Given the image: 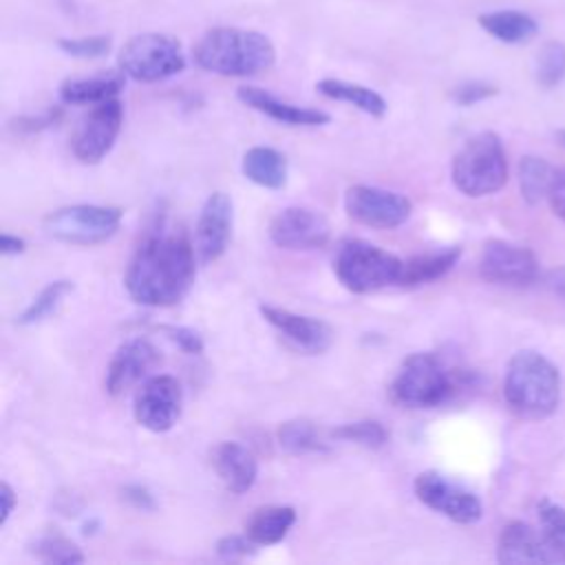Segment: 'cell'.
Returning <instances> with one entry per match:
<instances>
[{
  "label": "cell",
  "instance_id": "cell-36",
  "mask_svg": "<svg viewBox=\"0 0 565 565\" xmlns=\"http://www.w3.org/2000/svg\"><path fill=\"white\" fill-rule=\"evenodd\" d=\"M161 333H166L168 340H172L181 351L199 355L203 351L201 335L190 327H174V324H161Z\"/></svg>",
  "mask_w": 565,
  "mask_h": 565
},
{
  "label": "cell",
  "instance_id": "cell-11",
  "mask_svg": "<svg viewBox=\"0 0 565 565\" xmlns=\"http://www.w3.org/2000/svg\"><path fill=\"white\" fill-rule=\"evenodd\" d=\"M344 210L353 221L366 227L391 230L408 221L413 205L404 194L393 190L375 185H351L344 194Z\"/></svg>",
  "mask_w": 565,
  "mask_h": 565
},
{
  "label": "cell",
  "instance_id": "cell-13",
  "mask_svg": "<svg viewBox=\"0 0 565 565\" xmlns=\"http://www.w3.org/2000/svg\"><path fill=\"white\" fill-rule=\"evenodd\" d=\"M479 276L492 285H530L539 276V258L530 247L492 238L481 249Z\"/></svg>",
  "mask_w": 565,
  "mask_h": 565
},
{
  "label": "cell",
  "instance_id": "cell-5",
  "mask_svg": "<svg viewBox=\"0 0 565 565\" xmlns=\"http://www.w3.org/2000/svg\"><path fill=\"white\" fill-rule=\"evenodd\" d=\"M404 260L366 241H347L333 258V271L342 287L353 294L380 291L397 285Z\"/></svg>",
  "mask_w": 565,
  "mask_h": 565
},
{
  "label": "cell",
  "instance_id": "cell-38",
  "mask_svg": "<svg viewBox=\"0 0 565 565\" xmlns=\"http://www.w3.org/2000/svg\"><path fill=\"white\" fill-rule=\"evenodd\" d=\"M547 201H550L554 214L565 218V168L554 170V177H552V183L547 190Z\"/></svg>",
  "mask_w": 565,
  "mask_h": 565
},
{
  "label": "cell",
  "instance_id": "cell-26",
  "mask_svg": "<svg viewBox=\"0 0 565 565\" xmlns=\"http://www.w3.org/2000/svg\"><path fill=\"white\" fill-rule=\"evenodd\" d=\"M316 90L329 99H335V102H347L355 108H360L362 113L371 115V117H384L386 115V99L369 88V86H362V84H351V82H344V79H335V77H324L316 84Z\"/></svg>",
  "mask_w": 565,
  "mask_h": 565
},
{
  "label": "cell",
  "instance_id": "cell-8",
  "mask_svg": "<svg viewBox=\"0 0 565 565\" xmlns=\"http://www.w3.org/2000/svg\"><path fill=\"white\" fill-rule=\"evenodd\" d=\"M121 225V210L110 205H66L44 218V230L68 245H97L108 241Z\"/></svg>",
  "mask_w": 565,
  "mask_h": 565
},
{
  "label": "cell",
  "instance_id": "cell-32",
  "mask_svg": "<svg viewBox=\"0 0 565 565\" xmlns=\"http://www.w3.org/2000/svg\"><path fill=\"white\" fill-rule=\"evenodd\" d=\"M335 439L353 441L364 448H382L388 441V430L375 419H360L351 424H342L329 433Z\"/></svg>",
  "mask_w": 565,
  "mask_h": 565
},
{
  "label": "cell",
  "instance_id": "cell-20",
  "mask_svg": "<svg viewBox=\"0 0 565 565\" xmlns=\"http://www.w3.org/2000/svg\"><path fill=\"white\" fill-rule=\"evenodd\" d=\"M236 95L245 106H249L280 124H287V126H324L331 121L329 113H324V110L282 102L280 97H276L258 86H241L236 90Z\"/></svg>",
  "mask_w": 565,
  "mask_h": 565
},
{
  "label": "cell",
  "instance_id": "cell-4",
  "mask_svg": "<svg viewBox=\"0 0 565 565\" xmlns=\"http://www.w3.org/2000/svg\"><path fill=\"white\" fill-rule=\"evenodd\" d=\"M450 177L455 188L470 199L499 192L508 181V159L499 135L483 130L466 139L452 159Z\"/></svg>",
  "mask_w": 565,
  "mask_h": 565
},
{
  "label": "cell",
  "instance_id": "cell-12",
  "mask_svg": "<svg viewBox=\"0 0 565 565\" xmlns=\"http://www.w3.org/2000/svg\"><path fill=\"white\" fill-rule=\"evenodd\" d=\"M183 404V391L177 377L159 373L143 380L141 388L135 395V419L139 426L152 430V433H166L170 430L179 415Z\"/></svg>",
  "mask_w": 565,
  "mask_h": 565
},
{
  "label": "cell",
  "instance_id": "cell-16",
  "mask_svg": "<svg viewBox=\"0 0 565 565\" xmlns=\"http://www.w3.org/2000/svg\"><path fill=\"white\" fill-rule=\"evenodd\" d=\"M159 362L157 347L146 338H130L117 347L106 369V391L113 397L124 395L137 382L146 380Z\"/></svg>",
  "mask_w": 565,
  "mask_h": 565
},
{
  "label": "cell",
  "instance_id": "cell-39",
  "mask_svg": "<svg viewBox=\"0 0 565 565\" xmlns=\"http://www.w3.org/2000/svg\"><path fill=\"white\" fill-rule=\"evenodd\" d=\"M60 110H46L44 115H38V117H18L11 121V126L18 130V132H38L51 124H55V119H60Z\"/></svg>",
  "mask_w": 565,
  "mask_h": 565
},
{
  "label": "cell",
  "instance_id": "cell-17",
  "mask_svg": "<svg viewBox=\"0 0 565 565\" xmlns=\"http://www.w3.org/2000/svg\"><path fill=\"white\" fill-rule=\"evenodd\" d=\"M260 316L305 353H324L333 342L331 327L313 316H302L282 307L260 305Z\"/></svg>",
  "mask_w": 565,
  "mask_h": 565
},
{
  "label": "cell",
  "instance_id": "cell-29",
  "mask_svg": "<svg viewBox=\"0 0 565 565\" xmlns=\"http://www.w3.org/2000/svg\"><path fill=\"white\" fill-rule=\"evenodd\" d=\"M554 170L541 157L527 154L519 163V190L525 203L536 205L541 199H547V190L552 183Z\"/></svg>",
  "mask_w": 565,
  "mask_h": 565
},
{
  "label": "cell",
  "instance_id": "cell-24",
  "mask_svg": "<svg viewBox=\"0 0 565 565\" xmlns=\"http://www.w3.org/2000/svg\"><path fill=\"white\" fill-rule=\"evenodd\" d=\"M479 26L503 44H525L539 33V24L523 11H492L477 18Z\"/></svg>",
  "mask_w": 565,
  "mask_h": 565
},
{
  "label": "cell",
  "instance_id": "cell-19",
  "mask_svg": "<svg viewBox=\"0 0 565 565\" xmlns=\"http://www.w3.org/2000/svg\"><path fill=\"white\" fill-rule=\"evenodd\" d=\"M212 468L216 477L223 481V486L234 492L243 494L247 492L258 477V461L252 455L249 448H245L238 441H218L212 448Z\"/></svg>",
  "mask_w": 565,
  "mask_h": 565
},
{
  "label": "cell",
  "instance_id": "cell-6",
  "mask_svg": "<svg viewBox=\"0 0 565 565\" xmlns=\"http://www.w3.org/2000/svg\"><path fill=\"white\" fill-rule=\"evenodd\" d=\"M117 64L126 77L154 84L172 75H179L185 68V55L181 42L166 33H139L126 40L119 49Z\"/></svg>",
  "mask_w": 565,
  "mask_h": 565
},
{
  "label": "cell",
  "instance_id": "cell-22",
  "mask_svg": "<svg viewBox=\"0 0 565 565\" xmlns=\"http://www.w3.org/2000/svg\"><path fill=\"white\" fill-rule=\"evenodd\" d=\"M243 174L267 190H280L287 183V159L269 146H254L243 154Z\"/></svg>",
  "mask_w": 565,
  "mask_h": 565
},
{
  "label": "cell",
  "instance_id": "cell-9",
  "mask_svg": "<svg viewBox=\"0 0 565 565\" xmlns=\"http://www.w3.org/2000/svg\"><path fill=\"white\" fill-rule=\"evenodd\" d=\"M124 121V106L117 97L95 104L82 117L73 137L71 150L82 163H99L115 146Z\"/></svg>",
  "mask_w": 565,
  "mask_h": 565
},
{
  "label": "cell",
  "instance_id": "cell-37",
  "mask_svg": "<svg viewBox=\"0 0 565 565\" xmlns=\"http://www.w3.org/2000/svg\"><path fill=\"white\" fill-rule=\"evenodd\" d=\"M254 545L256 543L247 534H227V536L218 539L216 552L223 558H243V556L254 552Z\"/></svg>",
  "mask_w": 565,
  "mask_h": 565
},
{
  "label": "cell",
  "instance_id": "cell-7",
  "mask_svg": "<svg viewBox=\"0 0 565 565\" xmlns=\"http://www.w3.org/2000/svg\"><path fill=\"white\" fill-rule=\"evenodd\" d=\"M455 384L450 373L433 353H413L397 369L388 393L406 408H433L444 404Z\"/></svg>",
  "mask_w": 565,
  "mask_h": 565
},
{
  "label": "cell",
  "instance_id": "cell-40",
  "mask_svg": "<svg viewBox=\"0 0 565 565\" xmlns=\"http://www.w3.org/2000/svg\"><path fill=\"white\" fill-rule=\"evenodd\" d=\"M124 499L137 510H152L154 508V499L148 492V488H143V486H126L124 488Z\"/></svg>",
  "mask_w": 565,
  "mask_h": 565
},
{
  "label": "cell",
  "instance_id": "cell-23",
  "mask_svg": "<svg viewBox=\"0 0 565 565\" xmlns=\"http://www.w3.org/2000/svg\"><path fill=\"white\" fill-rule=\"evenodd\" d=\"M296 523V510L291 505H263L245 521V534L256 545L280 543Z\"/></svg>",
  "mask_w": 565,
  "mask_h": 565
},
{
  "label": "cell",
  "instance_id": "cell-35",
  "mask_svg": "<svg viewBox=\"0 0 565 565\" xmlns=\"http://www.w3.org/2000/svg\"><path fill=\"white\" fill-rule=\"evenodd\" d=\"M499 93V88L490 82H481V79H470V82H463L459 84L457 88H452L450 97L455 104L459 106H475L483 99H490Z\"/></svg>",
  "mask_w": 565,
  "mask_h": 565
},
{
  "label": "cell",
  "instance_id": "cell-1",
  "mask_svg": "<svg viewBox=\"0 0 565 565\" xmlns=\"http://www.w3.org/2000/svg\"><path fill=\"white\" fill-rule=\"evenodd\" d=\"M196 252L183 234L154 232L132 254L124 285L146 307L177 305L194 282Z\"/></svg>",
  "mask_w": 565,
  "mask_h": 565
},
{
  "label": "cell",
  "instance_id": "cell-14",
  "mask_svg": "<svg viewBox=\"0 0 565 565\" xmlns=\"http://www.w3.org/2000/svg\"><path fill=\"white\" fill-rule=\"evenodd\" d=\"M329 221L311 207H285L269 223V238L282 249H318L329 243Z\"/></svg>",
  "mask_w": 565,
  "mask_h": 565
},
{
  "label": "cell",
  "instance_id": "cell-27",
  "mask_svg": "<svg viewBox=\"0 0 565 565\" xmlns=\"http://www.w3.org/2000/svg\"><path fill=\"white\" fill-rule=\"evenodd\" d=\"M278 444L291 455H316L327 450L322 430L309 419H289L278 426Z\"/></svg>",
  "mask_w": 565,
  "mask_h": 565
},
{
  "label": "cell",
  "instance_id": "cell-18",
  "mask_svg": "<svg viewBox=\"0 0 565 565\" xmlns=\"http://www.w3.org/2000/svg\"><path fill=\"white\" fill-rule=\"evenodd\" d=\"M497 561L505 565H534L552 563V556L541 530H534L525 521H510L499 534Z\"/></svg>",
  "mask_w": 565,
  "mask_h": 565
},
{
  "label": "cell",
  "instance_id": "cell-10",
  "mask_svg": "<svg viewBox=\"0 0 565 565\" xmlns=\"http://www.w3.org/2000/svg\"><path fill=\"white\" fill-rule=\"evenodd\" d=\"M415 497L430 510L448 516L455 523H477L483 514V505L475 492L450 481L441 472L426 470L413 481Z\"/></svg>",
  "mask_w": 565,
  "mask_h": 565
},
{
  "label": "cell",
  "instance_id": "cell-28",
  "mask_svg": "<svg viewBox=\"0 0 565 565\" xmlns=\"http://www.w3.org/2000/svg\"><path fill=\"white\" fill-rule=\"evenodd\" d=\"M536 512L552 563H565V508L550 499H541L536 503Z\"/></svg>",
  "mask_w": 565,
  "mask_h": 565
},
{
  "label": "cell",
  "instance_id": "cell-33",
  "mask_svg": "<svg viewBox=\"0 0 565 565\" xmlns=\"http://www.w3.org/2000/svg\"><path fill=\"white\" fill-rule=\"evenodd\" d=\"M33 554L42 563H53V565H75L84 561L82 550L64 539V536H42L33 545Z\"/></svg>",
  "mask_w": 565,
  "mask_h": 565
},
{
  "label": "cell",
  "instance_id": "cell-25",
  "mask_svg": "<svg viewBox=\"0 0 565 565\" xmlns=\"http://www.w3.org/2000/svg\"><path fill=\"white\" fill-rule=\"evenodd\" d=\"M459 256H461L459 247H448V249L413 256V258L404 260L402 276H399L397 285H402V287H417V285L433 282V280L446 276L455 267Z\"/></svg>",
  "mask_w": 565,
  "mask_h": 565
},
{
  "label": "cell",
  "instance_id": "cell-34",
  "mask_svg": "<svg viewBox=\"0 0 565 565\" xmlns=\"http://www.w3.org/2000/svg\"><path fill=\"white\" fill-rule=\"evenodd\" d=\"M113 46V40L108 35H84V38H60L57 49L66 55L82 57V60H95L108 55Z\"/></svg>",
  "mask_w": 565,
  "mask_h": 565
},
{
  "label": "cell",
  "instance_id": "cell-3",
  "mask_svg": "<svg viewBox=\"0 0 565 565\" xmlns=\"http://www.w3.org/2000/svg\"><path fill=\"white\" fill-rule=\"evenodd\" d=\"M503 397L512 413L523 419H545L561 402V373L539 351H516L503 377Z\"/></svg>",
  "mask_w": 565,
  "mask_h": 565
},
{
  "label": "cell",
  "instance_id": "cell-21",
  "mask_svg": "<svg viewBox=\"0 0 565 565\" xmlns=\"http://www.w3.org/2000/svg\"><path fill=\"white\" fill-rule=\"evenodd\" d=\"M126 84L124 71H104L90 77H68L60 84V99L73 106H95L99 102L113 99L121 93Z\"/></svg>",
  "mask_w": 565,
  "mask_h": 565
},
{
  "label": "cell",
  "instance_id": "cell-43",
  "mask_svg": "<svg viewBox=\"0 0 565 565\" xmlns=\"http://www.w3.org/2000/svg\"><path fill=\"white\" fill-rule=\"evenodd\" d=\"M558 137H561V139H563V143H565V130H561V132H558Z\"/></svg>",
  "mask_w": 565,
  "mask_h": 565
},
{
  "label": "cell",
  "instance_id": "cell-30",
  "mask_svg": "<svg viewBox=\"0 0 565 565\" xmlns=\"http://www.w3.org/2000/svg\"><path fill=\"white\" fill-rule=\"evenodd\" d=\"M73 291L71 280H53L49 282L31 302L29 307L18 316V324H35L55 313V309L62 305L66 294Z\"/></svg>",
  "mask_w": 565,
  "mask_h": 565
},
{
  "label": "cell",
  "instance_id": "cell-42",
  "mask_svg": "<svg viewBox=\"0 0 565 565\" xmlns=\"http://www.w3.org/2000/svg\"><path fill=\"white\" fill-rule=\"evenodd\" d=\"M24 249H26L24 238L13 236V234H2L0 236V252H2V256H18Z\"/></svg>",
  "mask_w": 565,
  "mask_h": 565
},
{
  "label": "cell",
  "instance_id": "cell-41",
  "mask_svg": "<svg viewBox=\"0 0 565 565\" xmlns=\"http://www.w3.org/2000/svg\"><path fill=\"white\" fill-rule=\"evenodd\" d=\"M15 503H18V497H15V492H13V488L7 483V481H2L0 483V525H4L7 521H9V516H11V512H13V508H15Z\"/></svg>",
  "mask_w": 565,
  "mask_h": 565
},
{
  "label": "cell",
  "instance_id": "cell-2",
  "mask_svg": "<svg viewBox=\"0 0 565 565\" xmlns=\"http://www.w3.org/2000/svg\"><path fill=\"white\" fill-rule=\"evenodd\" d=\"M194 64L207 73L225 77H252L274 66L276 49L258 31L236 26H214L192 46Z\"/></svg>",
  "mask_w": 565,
  "mask_h": 565
},
{
  "label": "cell",
  "instance_id": "cell-15",
  "mask_svg": "<svg viewBox=\"0 0 565 565\" xmlns=\"http://www.w3.org/2000/svg\"><path fill=\"white\" fill-rule=\"evenodd\" d=\"M234 225L232 199L225 192H212L201 207L194 230V252L201 263H214L230 245Z\"/></svg>",
  "mask_w": 565,
  "mask_h": 565
},
{
  "label": "cell",
  "instance_id": "cell-31",
  "mask_svg": "<svg viewBox=\"0 0 565 565\" xmlns=\"http://www.w3.org/2000/svg\"><path fill=\"white\" fill-rule=\"evenodd\" d=\"M536 82L543 88H554L565 79V44L545 42L536 55Z\"/></svg>",
  "mask_w": 565,
  "mask_h": 565
}]
</instances>
